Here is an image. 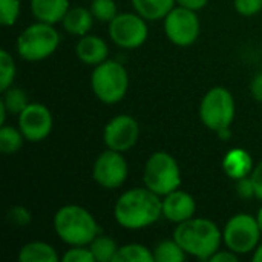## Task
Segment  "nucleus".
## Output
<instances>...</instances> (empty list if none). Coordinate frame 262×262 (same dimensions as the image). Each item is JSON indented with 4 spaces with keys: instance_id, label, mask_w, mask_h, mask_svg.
<instances>
[{
    "instance_id": "nucleus-1",
    "label": "nucleus",
    "mask_w": 262,
    "mask_h": 262,
    "mask_svg": "<svg viewBox=\"0 0 262 262\" xmlns=\"http://www.w3.org/2000/svg\"><path fill=\"white\" fill-rule=\"evenodd\" d=\"M163 216V200L150 189L135 187L126 190L114 206L115 221L127 230H141Z\"/></svg>"
},
{
    "instance_id": "nucleus-2",
    "label": "nucleus",
    "mask_w": 262,
    "mask_h": 262,
    "mask_svg": "<svg viewBox=\"0 0 262 262\" xmlns=\"http://www.w3.org/2000/svg\"><path fill=\"white\" fill-rule=\"evenodd\" d=\"M173 238L187 255L201 261H209L210 256L221 249L223 232L213 221L193 216L177 224Z\"/></svg>"
},
{
    "instance_id": "nucleus-3",
    "label": "nucleus",
    "mask_w": 262,
    "mask_h": 262,
    "mask_svg": "<svg viewBox=\"0 0 262 262\" xmlns=\"http://www.w3.org/2000/svg\"><path fill=\"white\" fill-rule=\"evenodd\" d=\"M54 230L68 246H89L101 233L94 215L88 209L75 204L63 206L55 212Z\"/></svg>"
},
{
    "instance_id": "nucleus-4",
    "label": "nucleus",
    "mask_w": 262,
    "mask_h": 262,
    "mask_svg": "<svg viewBox=\"0 0 262 262\" xmlns=\"http://www.w3.org/2000/svg\"><path fill=\"white\" fill-rule=\"evenodd\" d=\"M91 88L101 103L115 104L127 94L129 74L120 61L104 60L94 68L91 74Z\"/></svg>"
},
{
    "instance_id": "nucleus-5",
    "label": "nucleus",
    "mask_w": 262,
    "mask_h": 262,
    "mask_svg": "<svg viewBox=\"0 0 262 262\" xmlns=\"http://www.w3.org/2000/svg\"><path fill=\"white\" fill-rule=\"evenodd\" d=\"M143 181L147 189H150L161 198L180 189L183 178L178 161L169 152H154L144 164Z\"/></svg>"
},
{
    "instance_id": "nucleus-6",
    "label": "nucleus",
    "mask_w": 262,
    "mask_h": 262,
    "mask_svg": "<svg viewBox=\"0 0 262 262\" xmlns=\"http://www.w3.org/2000/svg\"><path fill=\"white\" fill-rule=\"evenodd\" d=\"M60 45V34L51 23L35 21L17 37V52L26 61H41L51 57Z\"/></svg>"
},
{
    "instance_id": "nucleus-7",
    "label": "nucleus",
    "mask_w": 262,
    "mask_h": 262,
    "mask_svg": "<svg viewBox=\"0 0 262 262\" xmlns=\"http://www.w3.org/2000/svg\"><path fill=\"white\" fill-rule=\"evenodd\" d=\"M235 114L236 104L233 94L224 86H215L209 89L200 103L201 123L215 134L230 129Z\"/></svg>"
},
{
    "instance_id": "nucleus-8",
    "label": "nucleus",
    "mask_w": 262,
    "mask_h": 262,
    "mask_svg": "<svg viewBox=\"0 0 262 262\" xmlns=\"http://www.w3.org/2000/svg\"><path fill=\"white\" fill-rule=\"evenodd\" d=\"M261 235L256 216L249 213H236L224 226L223 243L236 255H247L253 253V250L259 246Z\"/></svg>"
},
{
    "instance_id": "nucleus-9",
    "label": "nucleus",
    "mask_w": 262,
    "mask_h": 262,
    "mask_svg": "<svg viewBox=\"0 0 262 262\" xmlns=\"http://www.w3.org/2000/svg\"><path fill=\"white\" fill-rule=\"evenodd\" d=\"M109 37L123 49H137L147 41V20L138 12H118L109 23Z\"/></svg>"
},
{
    "instance_id": "nucleus-10",
    "label": "nucleus",
    "mask_w": 262,
    "mask_h": 262,
    "mask_svg": "<svg viewBox=\"0 0 262 262\" xmlns=\"http://www.w3.org/2000/svg\"><path fill=\"white\" fill-rule=\"evenodd\" d=\"M164 32L172 45L180 48H189L195 45L200 37L201 23L196 15V11L175 6L164 18Z\"/></svg>"
},
{
    "instance_id": "nucleus-11",
    "label": "nucleus",
    "mask_w": 262,
    "mask_h": 262,
    "mask_svg": "<svg viewBox=\"0 0 262 262\" xmlns=\"http://www.w3.org/2000/svg\"><path fill=\"white\" fill-rule=\"evenodd\" d=\"M129 175L127 161L123 157V152L106 149L101 152L94 166H92V178L103 189H118L121 187Z\"/></svg>"
},
{
    "instance_id": "nucleus-12",
    "label": "nucleus",
    "mask_w": 262,
    "mask_h": 262,
    "mask_svg": "<svg viewBox=\"0 0 262 262\" xmlns=\"http://www.w3.org/2000/svg\"><path fill=\"white\" fill-rule=\"evenodd\" d=\"M18 129L25 135L26 141L38 143L49 137L54 126V118L49 111L41 103H29L18 114Z\"/></svg>"
},
{
    "instance_id": "nucleus-13",
    "label": "nucleus",
    "mask_w": 262,
    "mask_h": 262,
    "mask_svg": "<svg viewBox=\"0 0 262 262\" xmlns=\"http://www.w3.org/2000/svg\"><path fill=\"white\" fill-rule=\"evenodd\" d=\"M140 137V124L138 121L127 114L117 115L107 121L103 130V140L107 149L127 152L130 150Z\"/></svg>"
},
{
    "instance_id": "nucleus-14",
    "label": "nucleus",
    "mask_w": 262,
    "mask_h": 262,
    "mask_svg": "<svg viewBox=\"0 0 262 262\" xmlns=\"http://www.w3.org/2000/svg\"><path fill=\"white\" fill-rule=\"evenodd\" d=\"M196 213L195 198L184 190H173L163 196V216L175 224L184 223L193 218Z\"/></svg>"
},
{
    "instance_id": "nucleus-15",
    "label": "nucleus",
    "mask_w": 262,
    "mask_h": 262,
    "mask_svg": "<svg viewBox=\"0 0 262 262\" xmlns=\"http://www.w3.org/2000/svg\"><path fill=\"white\" fill-rule=\"evenodd\" d=\"M75 54L81 63L97 66V64L103 63L104 60H107L109 46L101 37L86 34V35L80 37V40L77 41Z\"/></svg>"
},
{
    "instance_id": "nucleus-16",
    "label": "nucleus",
    "mask_w": 262,
    "mask_h": 262,
    "mask_svg": "<svg viewBox=\"0 0 262 262\" xmlns=\"http://www.w3.org/2000/svg\"><path fill=\"white\" fill-rule=\"evenodd\" d=\"M223 170L224 173L236 181V180H241V178H246V177H250L253 169H255V164H253V158L252 155L243 149V147H233L230 149L224 157H223Z\"/></svg>"
},
{
    "instance_id": "nucleus-17",
    "label": "nucleus",
    "mask_w": 262,
    "mask_h": 262,
    "mask_svg": "<svg viewBox=\"0 0 262 262\" xmlns=\"http://www.w3.org/2000/svg\"><path fill=\"white\" fill-rule=\"evenodd\" d=\"M32 15L38 21L60 23L69 11V0H29Z\"/></svg>"
},
{
    "instance_id": "nucleus-18",
    "label": "nucleus",
    "mask_w": 262,
    "mask_h": 262,
    "mask_svg": "<svg viewBox=\"0 0 262 262\" xmlns=\"http://www.w3.org/2000/svg\"><path fill=\"white\" fill-rule=\"evenodd\" d=\"M94 20L95 17L92 15L91 9L83 8V6H74V8H69V11L63 17L61 25L68 34L83 37L89 34V31L92 29Z\"/></svg>"
},
{
    "instance_id": "nucleus-19",
    "label": "nucleus",
    "mask_w": 262,
    "mask_h": 262,
    "mask_svg": "<svg viewBox=\"0 0 262 262\" xmlns=\"http://www.w3.org/2000/svg\"><path fill=\"white\" fill-rule=\"evenodd\" d=\"M130 3L147 21L163 20L177 6V0H130Z\"/></svg>"
},
{
    "instance_id": "nucleus-20",
    "label": "nucleus",
    "mask_w": 262,
    "mask_h": 262,
    "mask_svg": "<svg viewBox=\"0 0 262 262\" xmlns=\"http://www.w3.org/2000/svg\"><path fill=\"white\" fill-rule=\"evenodd\" d=\"M60 259L57 250L43 241H32L18 250L20 262H57Z\"/></svg>"
},
{
    "instance_id": "nucleus-21",
    "label": "nucleus",
    "mask_w": 262,
    "mask_h": 262,
    "mask_svg": "<svg viewBox=\"0 0 262 262\" xmlns=\"http://www.w3.org/2000/svg\"><path fill=\"white\" fill-rule=\"evenodd\" d=\"M89 249L95 258V262H114L118 252L117 243L104 233H98L89 244Z\"/></svg>"
},
{
    "instance_id": "nucleus-22",
    "label": "nucleus",
    "mask_w": 262,
    "mask_h": 262,
    "mask_svg": "<svg viewBox=\"0 0 262 262\" xmlns=\"http://www.w3.org/2000/svg\"><path fill=\"white\" fill-rule=\"evenodd\" d=\"M152 252L155 262H183L187 256V253L175 241V238L161 241L160 244L155 246Z\"/></svg>"
},
{
    "instance_id": "nucleus-23",
    "label": "nucleus",
    "mask_w": 262,
    "mask_h": 262,
    "mask_svg": "<svg viewBox=\"0 0 262 262\" xmlns=\"http://www.w3.org/2000/svg\"><path fill=\"white\" fill-rule=\"evenodd\" d=\"M25 135L18 127H12L8 124H3L0 127V150L5 155H12L17 154L23 143H25Z\"/></svg>"
},
{
    "instance_id": "nucleus-24",
    "label": "nucleus",
    "mask_w": 262,
    "mask_h": 262,
    "mask_svg": "<svg viewBox=\"0 0 262 262\" xmlns=\"http://www.w3.org/2000/svg\"><path fill=\"white\" fill-rule=\"evenodd\" d=\"M114 262H155L154 252L143 244H126L118 247Z\"/></svg>"
},
{
    "instance_id": "nucleus-25",
    "label": "nucleus",
    "mask_w": 262,
    "mask_h": 262,
    "mask_svg": "<svg viewBox=\"0 0 262 262\" xmlns=\"http://www.w3.org/2000/svg\"><path fill=\"white\" fill-rule=\"evenodd\" d=\"M2 101L6 106L8 112L15 115H18L29 104L26 92L21 88H15V86H9L6 91H3Z\"/></svg>"
},
{
    "instance_id": "nucleus-26",
    "label": "nucleus",
    "mask_w": 262,
    "mask_h": 262,
    "mask_svg": "<svg viewBox=\"0 0 262 262\" xmlns=\"http://www.w3.org/2000/svg\"><path fill=\"white\" fill-rule=\"evenodd\" d=\"M15 61L12 58V55L6 51L2 49L0 51V91H6L9 86H12V81L15 78Z\"/></svg>"
},
{
    "instance_id": "nucleus-27",
    "label": "nucleus",
    "mask_w": 262,
    "mask_h": 262,
    "mask_svg": "<svg viewBox=\"0 0 262 262\" xmlns=\"http://www.w3.org/2000/svg\"><path fill=\"white\" fill-rule=\"evenodd\" d=\"M89 9L95 17V20L103 23H111L118 14L115 0H92Z\"/></svg>"
},
{
    "instance_id": "nucleus-28",
    "label": "nucleus",
    "mask_w": 262,
    "mask_h": 262,
    "mask_svg": "<svg viewBox=\"0 0 262 262\" xmlns=\"http://www.w3.org/2000/svg\"><path fill=\"white\" fill-rule=\"evenodd\" d=\"M20 0H0V23L2 26H14L20 17Z\"/></svg>"
},
{
    "instance_id": "nucleus-29",
    "label": "nucleus",
    "mask_w": 262,
    "mask_h": 262,
    "mask_svg": "<svg viewBox=\"0 0 262 262\" xmlns=\"http://www.w3.org/2000/svg\"><path fill=\"white\" fill-rule=\"evenodd\" d=\"M63 262H95L89 246H71L69 250L61 256Z\"/></svg>"
},
{
    "instance_id": "nucleus-30",
    "label": "nucleus",
    "mask_w": 262,
    "mask_h": 262,
    "mask_svg": "<svg viewBox=\"0 0 262 262\" xmlns=\"http://www.w3.org/2000/svg\"><path fill=\"white\" fill-rule=\"evenodd\" d=\"M6 220L12 226H15V227H26V226H29V223L32 220V215H31V212L26 207H23V206H14V207H11L8 210Z\"/></svg>"
},
{
    "instance_id": "nucleus-31",
    "label": "nucleus",
    "mask_w": 262,
    "mask_h": 262,
    "mask_svg": "<svg viewBox=\"0 0 262 262\" xmlns=\"http://www.w3.org/2000/svg\"><path fill=\"white\" fill-rule=\"evenodd\" d=\"M233 6L238 14L252 17L262 11V0H233Z\"/></svg>"
},
{
    "instance_id": "nucleus-32",
    "label": "nucleus",
    "mask_w": 262,
    "mask_h": 262,
    "mask_svg": "<svg viewBox=\"0 0 262 262\" xmlns=\"http://www.w3.org/2000/svg\"><path fill=\"white\" fill-rule=\"evenodd\" d=\"M236 195L243 200H250L255 195V186H253V181L250 177H246V178H241V180H236Z\"/></svg>"
},
{
    "instance_id": "nucleus-33",
    "label": "nucleus",
    "mask_w": 262,
    "mask_h": 262,
    "mask_svg": "<svg viewBox=\"0 0 262 262\" xmlns=\"http://www.w3.org/2000/svg\"><path fill=\"white\" fill-rule=\"evenodd\" d=\"M239 261V255H236L235 252L232 250H218L216 253H213L210 256L209 262H238Z\"/></svg>"
},
{
    "instance_id": "nucleus-34",
    "label": "nucleus",
    "mask_w": 262,
    "mask_h": 262,
    "mask_svg": "<svg viewBox=\"0 0 262 262\" xmlns=\"http://www.w3.org/2000/svg\"><path fill=\"white\" fill-rule=\"evenodd\" d=\"M250 178H252L253 186H255V195H256V198L262 201V161H259V163L255 166V169H253Z\"/></svg>"
},
{
    "instance_id": "nucleus-35",
    "label": "nucleus",
    "mask_w": 262,
    "mask_h": 262,
    "mask_svg": "<svg viewBox=\"0 0 262 262\" xmlns=\"http://www.w3.org/2000/svg\"><path fill=\"white\" fill-rule=\"evenodd\" d=\"M250 94L256 101L262 103V71L253 77V80L250 83Z\"/></svg>"
},
{
    "instance_id": "nucleus-36",
    "label": "nucleus",
    "mask_w": 262,
    "mask_h": 262,
    "mask_svg": "<svg viewBox=\"0 0 262 262\" xmlns=\"http://www.w3.org/2000/svg\"><path fill=\"white\" fill-rule=\"evenodd\" d=\"M209 0H177V5L178 6H183V8H187V9H192V11H201L207 6Z\"/></svg>"
},
{
    "instance_id": "nucleus-37",
    "label": "nucleus",
    "mask_w": 262,
    "mask_h": 262,
    "mask_svg": "<svg viewBox=\"0 0 262 262\" xmlns=\"http://www.w3.org/2000/svg\"><path fill=\"white\" fill-rule=\"evenodd\" d=\"M6 114H9V112H8V109H6V106L3 104V101L0 100V126L5 124V121H6Z\"/></svg>"
},
{
    "instance_id": "nucleus-38",
    "label": "nucleus",
    "mask_w": 262,
    "mask_h": 262,
    "mask_svg": "<svg viewBox=\"0 0 262 262\" xmlns=\"http://www.w3.org/2000/svg\"><path fill=\"white\" fill-rule=\"evenodd\" d=\"M253 262H262V244H259L255 250H253V256H252Z\"/></svg>"
},
{
    "instance_id": "nucleus-39",
    "label": "nucleus",
    "mask_w": 262,
    "mask_h": 262,
    "mask_svg": "<svg viewBox=\"0 0 262 262\" xmlns=\"http://www.w3.org/2000/svg\"><path fill=\"white\" fill-rule=\"evenodd\" d=\"M256 218H258V224H259V229H261L262 232V207L258 210V215H256Z\"/></svg>"
}]
</instances>
